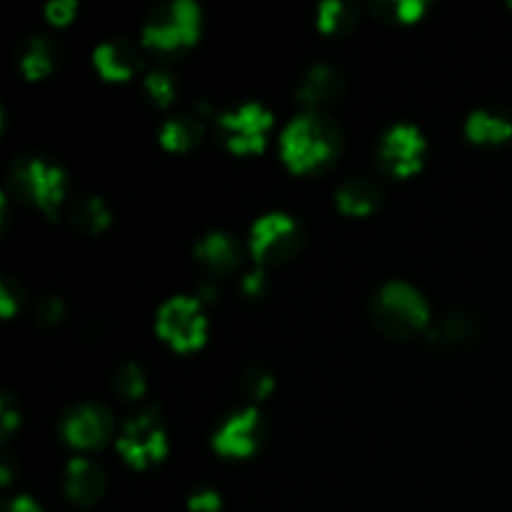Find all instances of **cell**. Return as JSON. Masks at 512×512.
I'll list each match as a JSON object with an SVG mask.
<instances>
[{"label":"cell","instance_id":"cell-6","mask_svg":"<svg viewBox=\"0 0 512 512\" xmlns=\"http://www.w3.org/2000/svg\"><path fill=\"white\" fill-rule=\"evenodd\" d=\"M155 325H158L160 338L180 350L198 348L208 335V318H205L198 295H173L165 300L160 305Z\"/></svg>","mask_w":512,"mask_h":512},{"label":"cell","instance_id":"cell-12","mask_svg":"<svg viewBox=\"0 0 512 512\" xmlns=\"http://www.w3.org/2000/svg\"><path fill=\"white\" fill-rule=\"evenodd\" d=\"M193 253L208 273L228 275L233 273L240 265V260H243V245H240L238 235H233L230 230L215 228L195 240Z\"/></svg>","mask_w":512,"mask_h":512},{"label":"cell","instance_id":"cell-13","mask_svg":"<svg viewBox=\"0 0 512 512\" xmlns=\"http://www.w3.org/2000/svg\"><path fill=\"white\" fill-rule=\"evenodd\" d=\"M298 100L308 108H320L323 103L338 98L343 93V75L335 65L318 60V63L308 65L298 80Z\"/></svg>","mask_w":512,"mask_h":512},{"label":"cell","instance_id":"cell-18","mask_svg":"<svg viewBox=\"0 0 512 512\" xmlns=\"http://www.w3.org/2000/svg\"><path fill=\"white\" fill-rule=\"evenodd\" d=\"M205 135L203 115L193 113V110H180L165 118L160 125V143L170 150H188L195 143H200Z\"/></svg>","mask_w":512,"mask_h":512},{"label":"cell","instance_id":"cell-1","mask_svg":"<svg viewBox=\"0 0 512 512\" xmlns=\"http://www.w3.org/2000/svg\"><path fill=\"white\" fill-rule=\"evenodd\" d=\"M340 150V133L325 110L308 108L295 115L280 135V153L293 170L310 173L325 168Z\"/></svg>","mask_w":512,"mask_h":512},{"label":"cell","instance_id":"cell-28","mask_svg":"<svg viewBox=\"0 0 512 512\" xmlns=\"http://www.w3.org/2000/svg\"><path fill=\"white\" fill-rule=\"evenodd\" d=\"M188 508L190 512H220L223 500H220V495L213 488H198L188 498Z\"/></svg>","mask_w":512,"mask_h":512},{"label":"cell","instance_id":"cell-2","mask_svg":"<svg viewBox=\"0 0 512 512\" xmlns=\"http://www.w3.org/2000/svg\"><path fill=\"white\" fill-rule=\"evenodd\" d=\"M370 315L383 333L408 338L430 320L425 295L405 280H388L370 298Z\"/></svg>","mask_w":512,"mask_h":512},{"label":"cell","instance_id":"cell-20","mask_svg":"<svg viewBox=\"0 0 512 512\" xmlns=\"http://www.w3.org/2000/svg\"><path fill=\"white\" fill-rule=\"evenodd\" d=\"M383 198V188L373 178H348L335 193L338 208L350 215L370 213Z\"/></svg>","mask_w":512,"mask_h":512},{"label":"cell","instance_id":"cell-23","mask_svg":"<svg viewBox=\"0 0 512 512\" xmlns=\"http://www.w3.org/2000/svg\"><path fill=\"white\" fill-rule=\"evenodd\" d=\"M143 88L145 95H148L155 105H168L173 103L175 95H178V78H175L165 65H155L153 70L145 73Z\"/></svg>","mask_w":512,"mask_h":512},{"label":"cell","instance_id":"cell-17","mask_svg":"<svg viewBox=\"0 0 512 512\" xmlns=\"http://www.w3.org/2000/svg\"><path fill=\"white\" fill-rule=\"evenodd\" d=\"M480 323L470 310L455 308L448 310L438 323L430 328L428 340L435 348H453V345L470 343V340L478 338Z\"/></svg>","mask_w":512,"mask_h":512},{"label":"cell","instance_id":"cell-16","mask_svg":"<svg viewBox=\"0 0 512 512\" xmlns=\"http://www.w3.org/2000/svg\"><path fill=\"white\" fill-rule=\"evenodd\" d=\"M60 53L63 50L53 35L30 33L18 45V65L28 78H40L53 70V65L60 60Z\"/></svg>","mask_w":512,"mask_h":512},{"label":"cell","instance_id":"cell-5","mask_svg":"<svg viewBox=\"0 0 512 512\" xmlns=\"http://www.w3.org/2000/svg\"><path fill=\"white\" fill-rule=\"evenodd\" d=\"M118 450L128 463L145 468L150 463H158L168 453V433H165L163 415L155 405L140 408L123 423L118 438Z\"/></svg>","mask_w":512,"mask_h":512},{"label":"cell","instance_id":"cell-26","mask_svg":"<svg viewBox=\"0 0 512 512\" xmlns=\"http://www.w3.org/2000/svg\"><path fill=\"white\" fill-rule=\"evenodd\" d=\"M240 390L248 395L250 400H260L273 390V373L265 365H248L240 375Z\"/></svg>","mask_w":512,"mask_h":512},{"label":"cell","instance_id":"cell-21","mask_svg":"<svg viewBox=\"0 0 512 512\" xmlns=\"http://www.w3.org/2000/svg\"><path fill=\"white\" fill-rule=\"evenodd\" d=\"M68 220L85 233H100L110 223V208L100 195L80 193L68 203Z\"/></svg>","mask_w":512,"mask_h":512},{"label":"cell","instance_id":"cell-27","mask_svg":"<svg viewBox=\"0 0 512 512\" xmlns=\"http://www.w3.org/2000/svg\"><path fill=\"white\" fill-rule=\"evenodd\" d=\"M33 315L43 325L58 323V320L65 315L63 298H58V295H40V298L33 303Z\"/></svg>","mask_w":512,"mask_h":512},{"label":"cell","instance_id":"cell-29","mask_svg":"<svg viewBox=\"0 0 512 512\" xmlns=\"http://www.w3.org/2000/svg\"><path fill=\"white\" fill-rule=\"evenodd\" d=\"M20 303H23V288L13 278H5L0 283V313L13 315Z\"/></svg>","mask_w":512,"mask_h":512},{"label":"cell","instance_id":"cell-22","mask_svg":"<svg viewBox=\"0 0 512 512\" xmlns=\"http://www.w3.org/2000/svg\"><path fill=\"white\" fill-rule=\"evenodd\" d=\"M360 8L353 0H323L318 5V25L325 33H348L358 23Z\"/></svg>","mask_w":512,"mask_h":512},{"label":"cell","instance_id":"cell-4","mask_svg":"<svg viewBox=\"0 0 512 512\" xmlns=\"http://www.w3.org/2000/svg\"><path fill=\"white\" fill-rule=\"evenodd\" d=\"M200 33V8L193 0H165L145 15L143 40L158 53H178L195 43Z\"/></svg>","mask_w":512,"mask_h":512},{"label":"cell","instance_id":"cell-33","mask_svg":"<svg viewBox=\"0 0 512 512\" xmlns=\"http://www.w3.org/2000/svg\"><path fill=\"white\" fill-rule=\"evenodd\" d=\"M5 512H43V510H40V505L35 503L33 498H28V495H15V498L8 503V508H5Z\"/></svg>","mask_w":512,"mask_h":512},{"label":"cell","instance_id":"cell-8","mask_svg":"<svg viewBox=\"0 0 512 512\" xmlns=\"http://www.w3.org/2000/svg\"><path fill=\"white\" fill-rule=\"evenodd\" d=\"M270 125H273V113L258 100H245L218 113L220 138L238 153L263 148Z\"/></svg>","mask_w":512,"mask_h":512},{"label":"cell","instance_id":"cell-32","mask_svg":"<svg viewBox=\"0 0 512 512\" xmlns=\"http://www.w3.org/2000/svg\"><path fill=\"white\" fill-rule=\"evenodd\" d=\"M240 288H243L245 295H260L265 290V273L260 268L250 270V273H245L243 283H240Z\"/></svg>","mask_w":512,"mask_h":512},{"label":"cell","instance_id":"cell-9","mask_svg":"<svg viewBox=\"0 0 512 512\" xmlns=\"http://www.w3.org/2000/svg\"><path fill=\"white\" fill-rule=\"evenodd\" d=\"M265 438H268V420L258 408L248 405L220 420L213 445L223 455H250L263 445Z\"/></svg>","mask_w":512,"mask_h":512},{"label":"cell","instance_id":"cell-31","mask_svg":"<svg viewBox=\"0 0 512 512\" xmlns=\"http://www.w3.org/2000/svg\"><path fill=\"white\" fill-rule=\"evenodd\" d=\"M0 420H3V433L5 435H8L10 430L18 425L20 410L15 408V400L10 398V395H3V400H0Z\"/></svg>","mask_w":512,"mask_h":512},{"label":"cell","instance_id":"cell-19","mask_svg":"<svg viewBox=\"0 0 512 512\" xmlns=\"http://www.w3.org/2000/svg\"><path fill=\"white\" fill-rule=\"evenodd\" d=\"M465 133L475 143H503L512 135V118L500 108H475L465 120Z\"/></svg>","mask_w":512,"mask_h":512},{"label":"cell","instance_id":"cell-3","mask_svg":"<svg viewBox=\"0 0 512 512\" xmlns=\"http://www.w3.org/2000/svg\"><path fill=\"white\" fill-rule=\"evenodd\" d=\"M8 185L20 200L53 215L65 198L68 175L55 160L43 155H18L8 168Z\"/></svg>","mask_w":512,"mask_h":512},{"label":"cell","instance_id":"cell-25","mask_svg":"<svg viewBox=\"0 0 512 512\" xmlns=\"http://www.w3.org/2000/svg\"><path fill=\"white\" fill-rule=\"evenodd\" d=\"M113 388L115 393H120L123 398H140L145 393V370L140 368L133 360H125V363H118L113 370Z\"/></svg>","mask_w":512,"mask_h":512},{"label":"cell","instance_id":"cell-30","mask_svg":"<svg viewBox=\"0 0 512 512\" xmlns=\"http://www.w3.org/2000/svg\"><path fill=\"white\" fill-rule=\"evenodd\" d=\"M75 10H78V3H75V0H50V3L45 5V15H48L50 20H55V23H68L75 15Z\"/></svg>","mask_w":512,"mask_h":512},{"label":"cell","instance_id":"cell-15","mask_svg":"<svg viewBox=\"0 0 512 512\" xmlns=\"http://www.w3.org/2000/svg\"><path fill=\"white\" fill-rule=\"evenodd\" d=\"M105 470L90 458H70L65 465V495L78 505H90L103 495Z\"/></svg>","mask_w":512,"mask_h":512},{"label":"cell","instance_id":"cell-7","mask_svg":"<svg viewBox=\"0 0 512 512\" xmlns=\"http://www.w3.org/2000/svg\"><path fill=\"white\" fill-rule=\"evenodd\" d=\"M303 245V228L293 215L283 210H270L260 215L250 228V250L258 260L278 263L293 258Z\"/></svg>","mask_w":512,"mask_h":512},{"label":"cell","instance_id":"cell-24","mask_svg":"<svg viewBox=\"0 0 512 512\" xmlns=\"http://www.w3.org/2000/svg\"><path fill=\"white\" fill-rule=\"evenodd\" d=\"M370 10L383 20L413 23L425 13V0H370Z\"/></svg>","mask_w":512,"mask_h":512},{"label":"cell","instance_id":"cell-10","mask_svg":"<svg viewBox=\"0 0 512 512\" xmlns=\"http://www.w3.org/2000/svg\"><path fill=\"white\" fill-rule=\"evenodd\" d=\"M113 433V413L100 403H75L60 418V435L75 448H98Z\"/></svg>","mask_w":512,"mask_h":512},{"label":"cell","instance_id":"cell-11","mask_svg":"<svg viewBox=\"0 0 512 512\" xmlns=\"http://www.w3.org/2000/svg\"><path fill=\"white\" fill-rule=\"evenodd\" d=\"M425 155V138L418 125L395 123L378 143V160L388 173L410 175L420 168Z\"/></svg>","mask_w":512,"mask_h":512},{"label":"cell","instance_id":"cell-14","mask_svg":"<svg viewBox=\"0 0 512 512\" xmlns=\"http://www.w3.org/2000/svg\"><path fill=\"white\" fill-rule=\"evenodd\" d=\"M93 63L100 70V75L110 80L130 78L143 63L140 48L128 38H108L95 45Z\"/></svg>","mask_w":512,"mask_h":512}]
</instances>
